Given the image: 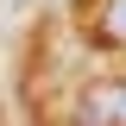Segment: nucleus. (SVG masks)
<instances>
[{
    "instance_id": "nucleus-1",
    "label": "nucleus",
    "mask_w": 126,
    "mask_h": 126,
    "mask_svg": "<svg viewBox=\"0 0 126 126\" xmlns=\"http://www.w3.org/2000/svg\"><path fill=\"white\" fill-rule=\"evenodd\" d=\"M82 126H126V82H101L82 101Z\"/></svg>"
},
{
    "instance_id": "nucleus-2",
    "label": "nucleus",
    "mask_w": 126,
    "mask_h": 126,
    "mask_svg": "<svg viewBox=\"0 0 126 126\" xmlns=\"http://www.w3.org/2000/svg\"><path fill=\"white\" fill-rule=\"evenodd\" d=\"M88 32H94V44H101V50H126V0H101Z\"/></svg>"
}]
</instances>
